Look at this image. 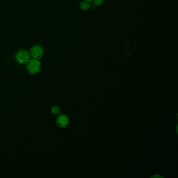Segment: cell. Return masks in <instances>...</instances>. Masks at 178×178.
<instances>
[{
	"label": "cell",
	"instance_id": "6da1fadb",
	"mask_svg": "<svg viewBox=\"0 0 178 178\" xmlns=\"http://www.w3.org/2000/svg\"><path fill=\"white\" fill-rule=\"evenodd\" d=\"M27 63V70L29 74L36 75L40 72L41 65L40 61L38 60L31 59L29 60Z\"/></svg>",
	"mask_w": 178,
	"mask_h": 178
},
{
	"label": "cell",
	"instance_id": "7a4b0ae2",
	"mask_svg": "<svg viewBox=\"0 0 178 178\" xmlns=\"http://www.w3.org/2000/svg\"><path fill=\"white\" fill-rule=\"evenodd\" d=\"M16 61L20 64H25L28 62L30 59V55L26 51H19L16 55Z\"/></svg>",
	"mask_w": 178,
	"mask_h": 178
},
{
	"label": "cell",
	"instance_id": "3957f363",
	"mask_svg": "<svg viewBox=\"0 0 178 178\" xmlns=\"http://www.w3.org/2000/svg\"><path fill=\"white\" fill-rule=\"evenodd\" d=\"M56 122L59 128L65 129L69 126L70 121L69 117L67 115L62 114L57 117Z\"/></svg>",
	"mask_w": 178,
	"mask_h": 178
},
{
	"label": "cell",
	"instance_id": "277c9868",
	"mask_svg": "<svg viewBox=\"0 0 178 178\" xmlns=\"http://www.w3.org/2000/svg\"><path fill=\"white\" fill-rule=\"evenodd\" d=\"M43 49L39 46H34L31 49V55L33 59L37 60L40 59L43 56Z\"/></svg>",
	"mask_w": 178,
	"mask_h": 178
},
{
	"label": "cell",
	"instance_id": "5b68a950",
	"mask_svg": "<svg viewBox=\"0 0 178 178\" xmlns=\"http://www.w3.org/2000/svg\"><path fill=\"white\" fill-rule=\"evenodd\" d=\"M90 3L91 2H87L86 1H84L83 2H81L79 5V7L81 8V10L83 11L88 10L90 7Z\"/></svg>",
	"mask_w": 178,
	"mask_h": 178
},
{
	"label": "cell",
	"instance_id": "8992f818",
	"mask_svg": "<svg viewBox=\"0 0 178 178\" xmlns=\"http://www.w3.org/2000/svg\"><path fill=\"white\" fill-rule=\"evenodd\" d=\"M61 112V109L59 106L55 105L53 106L51 109V113L55 115H58L60 114Z\"/></svg>",
	"mask_w": 178,
	"mask_h": 178
},
{
	"label": "cell",
	"instance_id": "52a82bcc",
	"mask_svg": "<svg viewBox=\"0 0 178 178\" xmlns=\"http://www.w3.org/2000/svg\"><path fill=\"white\" fill-rule=\"evenodd\" d=\"M93 2L97 6H101L105 3V0H93Z\"/></svg>",
	"mask_w": 178,
	"mask_h": 178
},
{
	"label": "cell",
	"instance_id": "ba28073f",
	"mask_svg": "<svg viewBox=\"0 0 178 178\" xmlns=\"http://www.w3.org/2000/svg\"><path fill=\"white\" fill-rule=\"evenodd\" d=\"M84 1H87V2H91L93 0H84Z\"/></svg>",
	"mask_w": 178,
	"mask_h": 178
}]
</instances>
